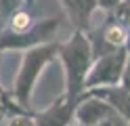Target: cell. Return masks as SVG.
Returning <instances> with one entry per match:
<instances>
[{
  "label": "cell",
  "instance_id": "1",
  "mask_svg": "<svg viewBox=\"0 0 130 126\" xmlns=\"http://www.w3.org/2000/svg\"><path fill=\"white\" fill-rule=\"evenodd\" d=\"M65 72V95L71 99H80L86 92V76L92 67L94 55L86 32L74 30V34L59 44V55Z\"/></svg>",
  "mask_w": 130,
  "mask_h": 126
},
{
  "label": "cell",
  "instance_id": "2",
  "mask_svg": "<svg viewBox=\"0 0 130 126\" xmlns=\"http://www.w3.org/2000/svg\"><path fill=\"white\" fill-rule=\"evenodd\" d=\"M59 55V42H44V44H38V46H31L25 50L23 55V61L21 67L17 72V78L13 82V97L17 99V103L21 107L29 105V99H31V92L36 88V82L40 80L44 67L53 61V59Z\"/></svg>",
  "mask_w": 130,
  "mask_h": 126
},
{
  "label": "cell",
  "instance_id": "3",
  "mask_svg": "<svg viewBox=\"0 0 130 126\" xmlns=\"http://www.w3.org/2000/svg\"><path fill=\"white\" fill-rule=\"evenodd\" d=\"M63 17H48V19L34 21V25H29L23 32H9L4 27H0V53L4 50H27L31 46L44 44V42H53L55 34L61 30Z\"/></svg>",
  "mask_w": 130,
  "mask_h": 126
},
{
  "label": "cell",
  "instance_id": "4",
  "mask_svg": "<svg viewBox=\"0 0 130 126\" xmlns=\"http://www.w3.org/2000/svg\"><path fill=\"white\" fill-rule=\"evenodd\" d=\"M128 61V50L120 46L111 53H105L92 61V67L86 76V90L101 88V86H113L122 82V74Z\"/></svg>",
  "mask_w": 130,
  "mask_h": 126
},
{
  "label": "cell",
  "instance_id": "5",
  "mask_svg": "<svg viewBox=\"0 0 130 126\" xmlns=\"http://www.w3.org/2000/svg\"><path fill=\"white\" fill-rule=\"evenodd\" d=\"M82 99V97H80ZM80 99H71L63 92L59 99H55L51 105L42 111L31 114L38 126H71L76 122V107Z\"/></svg>",
  "mask_w": 130,
  "mask_h": 126
},
{
  "label": "cell",
  "instance_id": "6",
  "mask_svg": "<svg viewBox=\"0 0 130 126\" xmlns=\"http://www.w3.org/2000/svg\"><path fill=\"white\" fill-rule=\"evenodd\" d=\"M113 114L116 111L111 109V105L107 101L94 97L90 92H84L78 107H76V124L78 126H94Z\"/></svg>",
  "mask_w": 130,
  "mask_h": 126
},
{
  "label": "cell",
  "instance_id": "7",
  "mask_svg": "<svg viewBox=\"0 0 130 126\" xmlns=\"http://www.w3.org/2000/svg\"><path fill=\"white\" fill-rule=\"evenodd\" d=\"M59 2L65 11V17L74 25V30H82V32L90 30L92 15L99 8L96 0H59Z\"/></svg>",
  "mask_w": 130,
  "mask_h": 126
},
{
  "label": "cell",
  "instance_id": "8",
  "mask_svg": "<svg viewBox=\"0 0 130 126\" xmlns=\"http://www.w3.org/2000/svg\"><path fill=\"white\" fill-rule=\"evenodd\" d=\"M90 95L99 97L103 101H107L111 109L116 114H120L124 120L130 122V90L124 88L122 84H113V86H101V88H90L86 90Z\"/></svg>",
  "mask_w": 130,
  "mask_h": 126
},
{
  "label": "cell",
  "instance_id": "9",
  "mask_svg": "<svg viewBox=\"0 0 130 126\" xmlns=\"http://www.w3.org/2000/svg\"><path fill=\"white\" fill-rule=\"evenodd\" d=\"M0 111H4L6 116H17V114H27L25 107H21L17 103V99L13 97V92L4 90L0 84Z\"/></svg>",
  "mask_w": 130,
  "mask_h": 126
},
{
  "label": "cell",
  "instance_id": "10",
  "mask_svg": "<svg viewBox=\"0 0 130 126\" xmlns=\"http://www.w3.org/2000/svg\"><path fill=\"white\" fill-rule=\"evenodd\" d=\"M23 6H25V0H0V27L15 11H19Z\"/></svg>",
  "mask_w": 130,
  "mask_h": 126
},
{
  "label": "cell",
  "instance_id": "11",
  "mask_svg": "<svg viewBox=\"0 0 130 126\" xmlns=\"http://www.w3.org/2000/svg\"><path fill=\"white\" fill-rule=\"evenodd\" d=\"M6 126H38L31 114H17V116H9Z\"/></svg>",
  "mask_w": 130,
  "mask_h": 126
},
{
  "label": "cell",
  "instance_id": "12",
  "mask_svg": "<svg viewBox=\"0 0 130 126\" xmlns=\"http://www.w3.org/2000/svg\"><path fill=\"white\" fill-rule=\"evenodd\" d=\"M94 126H130V122H128V120H124V118H122L120 114H113V116L105 118L103 122L94 124Z\"/></svg>",
  "mask_w": 130,
  "mask_h": 126
},
{
  "label": "cell",
  "instance_id": "13",
  "mask_svg": "<svg viewBox=\"0 0 130 126\" xmlns=\"http://www.w3.org/2000/svg\"><path fill=\"white\" fill-rule=\"evenodd\" d=\"M120 2H122V0H96L99 8H103V11H107V13H111V11H113V8H116Z\"/></svg>",
  "mask_w": 130,
  "mask_h": 126
},
{
  "label": "cell",
  "instance_id": "14",
  "mask_svg": "<svg viewBox=\"0 0 130 126\" xmlns=\"http://www.w3.org/2000/svg\"><path fill=\"white\" fill-rule=\"evenodd\" d=\"M122 86L130 90V55H128V61H126V67H124V74H122Z\"/></svg>",
  "mask_w": 130,
  "mask_h": 126
},
{
  "label": "cell",
  "instance_id": "15",
  "mask_svg": "<svg viewBox=\"0 0 130 126\" xmlns=\"http://www.w3.org/2000/svg\"><path fill=\"white\" fill-rule=\"evenodd\" d=\"M6 122H9V116L4 111H0V126H6Z\"/></svg>",
  "mask_w": 130,
  "mask_h": 126
},
{
  "label": "cell",
  "instance_id": "16",
  "mask_svg": "<svg viewBox=\"0 0 130 126\" xmlns=\"http://www.w3.org/2000/svg\"><path fill=\"white\" fill-rule=\"evenodd\" d=\"M36 4V0H25V6H34Z\"/></svg>",
  "mask_w": 130,
  "mask_h": 126
},
{
  "label": "cell",
  "instance_id": "17",
  "mask_svg": "<svg viewBox=\"0 0 130 126\" xmlns=\"http://www.w3.org/2000/svg\"><path fill=\"white\" fill-rule=\"evenodd\" d=\"M71 126H74V124H71Z\"/></svg>",
  "mask_w": 130,
  "mask_h": 126
}]
</instances>
